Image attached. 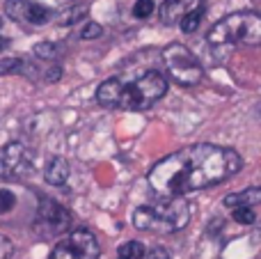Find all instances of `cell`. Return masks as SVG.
<instances>
[{
    "label": "cell",
    "instance_id": "6da1fadb",
    "mask_svg": "<svg viewBox=\"0 0 261 259\" xmlns=\"http://www.w3.org/2000/svg\"><path fill=\"white\" fill-rule=\"evenodd\" d=\"M243 168L236 149L220 145H188L161 159L147 174L153 193L161 197H184L231 179Z\"/></svg>",
    "mask_w": 261,
    "mask_h": 259
},
{
    "label": "cell",
    "instance_id": "7a4b0ae2",
    "mask_svg": "<svg viewBox=\"0 0 261 259\" xmlns=\"http://www.w3.org/2000/svg\"><path fill=\"white\" fill-rule=\"evenodd\" d=\"M167 92V78L156 69L135 76H113L96 90L99 106L110 110H149Z\"/></svg>",
    "mask_w": 261,
    "mask_h": 259
},
{
    "label": "cell",
    "instance_id": "3957f363",
    "mask_svg": "<svg viewBox=\"0 0 261 259\" xmlns=\"http://www.w3.org/2000/svg\"><path fill=\"white\" fill-rule=\"evenodd\" d=\"M190 220V204L184 197H163L151 204H142L133 211V225L142 232L172 234L179 232Z\"/></svg>",
    "mask_w": 261,
    "mask_h": 259
},
{
    "label": "cell",
    "instance_id": "277c9868",
    "mask_svg": "<svg viewBox=\"0 0 261 259\" xmlns=\"http://www.w3.org/2000/svg\"><path fill=\"white\" fill-rule=\"evenodd\" d=\"M211 46H259L261 44V14L234 12L220 18L206 35Z\"/></svg>",
    "mask_w": 261,
    "mask_h": 259
},
{
    "label": "cell",
    "instance_id": "5b68a950",
    "mask_svg": "<svg viewBox=\"0 0 261 259\" xmlns=\"http://www.w3.org/2000/svg\"><path fill=\"white\" fill-rule=\"evenodd\" d=\"M165 73L181 87H193L202 81V64L195 53L184 44H170L161 53Z\"/></svg>",
    "mask_w": 261,
    "mask_h": 259
},
{
    "label": "cell",
    "instance_id": "8992f818",
    "mask_svg": "<svg viewBox=\"0 0 261 259\" xmlns=\"http://www.w3.org/2000/svg\"><path fill=\"white\" fill-rule=\"evenodd\" d=\"M101 246L96 237L87 229H76V232L67 234L58 246L50 250L48 259H99Z\"/></svg>",
    "mask_w": 261,
    "mask_h": 259
},
{
    "label": "cell",
    "instance_id": "52a82bcc",
    "mask_svg": "<svg viewBox=\"0 0 261 259\" xmlns=\"http://www.w3.org/2000/svg\"><path fill=\"white\" fill-rule=\"evenodd\" d=\"M32 172V156L23 142H9L0 149V179L18 182Z\"/></svg>",
    "mask_w": 261,
    "mask_h": 259
},
{
    "label": "cell",
    "instance_id": "ba28073f",
    "mask_svg": "<svg viewBox=\"0 0 261 259\" xmlns=\"http://www.w3.org/2000/svg\"><path fill=\"white\" fill-rule=\"evenodd\" d=\"M69 225H71V214L55 200L41 197L39 209H37V220H35L37 232L41 237H58V234L67 232Z\"/></svg>",
    "mask_w": 261,
    "mask_h": 259
},
{
    "label": "cell",
    "instance_id": "9c48e42d",
    "mask_svg": "<svg viewBox=\"0 0 261 259\" xmlns=\"http://www.w3.org/2000/svg\"><path fill=\"white\" fill-rule=\"evenodd\" d=\"M5 14L9 18L18 23H25V25H46V23L53 18V12L48 7L39 3H32V0H5Z\"/></svg>",
    "mask_w": 261,
    "mask_h": 259
},
{
    "label": "cell",
    "instance_id": "30bf717a",
    "mask_svg": "<svg viewBox=\"0 0 261 259\" xmlns=\"http://www.w3.org/2000/svg\"><path fill=\"white\" fill-rule=\"evenodd\" d=\"M222 204L227 206V209H243V206H248V209H252V206L261 204V186H250L245 188V191H239V193H229V195L222 200Z\"/></svg>",
    "mask_w": 261,
    "mask_h": 259
},
{
    "label": "cell",
    "instance_id": "8fae6325",
    "mask_svg": "<svg viewBox=\"0 0 261 259\" xmlns=\"http://www.w3.org/2000/svg\"><path fill=\"white\" fill-rule=\"evenodd\" d=\"M69 174H71L69 161L62 159V156H53V159H48V163L44 165V179L50 186H64Z\"/></svg>",
    "mask_w": 261,
    "mask_h": 259
},
{
    "label": "cell",
    "instance_id": "7c38bea8",
    "mask_svg": "<svg viewBox=\"0 0 261 259\" xmlns=\"http://www.w3.org/2000/svg\"><path fill=\"white\" fill-rule=\"evenodd\" d=\"M184 3L181 0H163L161 5V21L165 25H174V23H181L184 18Z\"/></svg>",
    "mask_w": 261,
    "mask_h": 259
},
{
    "label": "cell",
    "instance_id": "4fadbf2b",
    "mask_svg": "<svg viewBox=\"0 0 261 259\" xmlns=\"http://www.w3.org/2000/svg\"><path fill=\"white\" fill-rule=\"evenodd\" d=\"M117 257L119 259H144L147 257V248L140 241H126L117 248Z\"/></svg>",
    "mask_w": 261,
    "mask_h": 259
},
{
    "label": "cell",
    "instance_id": "5bb4252c",
    "mask_svg": "<svg viewBox=\"0 0 261 259\" xmlns=\"http://www.w3.org/2000/svg\"><path fill=\"white\" fill-rule=\"evenodd\" d=\"M202 18H204V7L199 5V7H195V9H190L188 14H186L184 18H181V30L186 32V35H190V32H195L199 28V23H202Z\"/></svg>",
    "mask_w": 261,
    "mask_h": 259
},
{
    "label": "cell",
    "instance_id": "9a60e30c",
    "mask_svg": "<svg viewBox=\"0 0 261 259\" xmlns=\"http://www.w3.org/2000/svg\"><path fill=\"white\" fill-rule=\"evenodd\" d=\"M25 69V62L21 58H3L0 60V76H7V73H18Z\"/></svg>",
    "mask_w": 261,
    "mask_h": 259
},
{
    "label": "cell",
    "instance_id": "2e32d148",
    "mask_svg": "<svg viewBox=\"0 0 261 259\" xmlns=\"http://www.w3.org/2000/svg\"><path fill=\"white\" fill-rule=\"evenodd\" d=\"M156 9V3L153 0H135L133 5V16L135 18H149Z\"/></svg>",
    "mask_w": 261,
    "mask_h": 259
},
{
    "label": "cell",
    "instance_id": "e0dca14e",
    "mask_svg": "<svg viewBox=\"0 0 261 259\" xmlns=\"http://www.w3.org/2000/svg\"><path fill=\"white\" fill-rule=\"evenodd\" d=\"M35 55L39 60H55L58 58V46L50 44V41H44V44L35 46Z\"/></svg>",
    "mask_w": 261,
    "mask_h": 259
},
{
    "label": "cell",
    "instance_id": "ac0fdd59",
    "mask_svg": "<svg viewBox=\"0 0 261 259\" xmlns=\"http://www.w3.org/2000/svg\"><path fill=\"white\" fill-rule=\"evenodd\" d=\"M16 204V195L7 188H0V214H9Z\"/></svg>",
    "mask_w": 261,
    "mask_h": 259
},
{
    "label": "cell",
    "instance_id": "d6986e66",
    "mask_svg": "<svg viewBox=\"0 0 261 259\" xmlns=\"http://www.w3.org/2000/svg\"><path fill=\"white\" fill-rule=\"evenodd\" d=\"M234 220L241 225H252L257 220V216H254V209L243 206V209H234Z\"/></svg>",
    "mask_w": 261,
    "mask_h": 259
},
{
    "label": "cell",
    "instance_id": "ffe728a7",
    "mask_svg": "<svg viewBox=\"0 0 261 259\" xmlns=\"http://www.w3.org/2000/svg\"><path fill=\"white\" fill-rule=\"evenodd\" d=\"M101 35H103V28H101L99 23H92V21L81 30L83 39H96V37H101Z\"/></svg>",
    "mask_w": 261,
    "mask_h": 259
},
{
    "label": "cell",
    "instance_id": "44dd1931",
    "mask_svg": "<svg viewBox=\"0 0 261 259\" xmlns=\"http://www.w3.org/2000/svg\"><path fill=\"white\" fill-rule=\"evenodd\" d=\"M14 255V243L5 234H0V259H9Z\"/></svg>",
    "mask_w": 261,
    "mask_h": 259
},
{
    "label": "cell",
    "instance_id": "7402d4cb",
    "mask_svg": "<svg viewBox=\"0 0 261 259\" xmlns=\"http://www.w3.org/2000/svg\"><path fill=\"white\" fill-rule=\"evenodd\" d=\"M85 12H87V9H85V7H78V9H71V12H67V14H64V16H62V23H64V25H67V23H69V25H71V23L81 21V16H85Z\"/></svg>",
    "mask_w": 261,
    "mask_h": 259
},
{
    "label": "cell",
    "instance_id": "603a6c76",
    "mask_svg": "<svg viewBox=\"0 0 261 259\" xmlns=\"http://www.w3.org/2000/svg\"><path fill=\"white\" fill-rule=\"evenodd\" d=\"M144 259H170V252L163 246H153L151 250H147V257Z\"/></svg>",
    "mask_w": 261,
    "mask_h": 259
},
{
    "label": "cell",
    "instance_id": "cb8c5ba5",
    "mask_svg": "<svg viewBox=\"0 0 261 259\" xmlns=\"http://www.w3.org/2000/svg\"><path fill=\"white\" fill-rule=\"evenodd\" d=\"M46 81L48 83H55V81H60L62 78V67L60 64H53V67H46Z\"/></svg>",
    "mask_w": 261,
    "mask_h": 259
},
{
    "label": "cell",
    "instance_id": "d4e9b609",
    "mask_svg": "<svg viewBox=\"0 0 261 259\" xmlns=\"http://www.w3.org/2000/svg\"><path fill=\"white\" fill-rule=\"evenodd\" d=\"M0 30H3V18H0ZM9 46V41L3 37V32H0V50H5Z\"/></svg>",
    "mask_w": 261,
    "mask_h": 259
},
{
    "label": "cell",
    "instance_id": "484cf974",
    "mask_svg": "<svg viewBox=\"0 0 261 259\" xmlns=\"http://www.w3.org/2000/svg\"><path fill=\"white\" fill-rule=\"evenodd\" d=\"M257 237H261V223L257 225Z\"/></svg>",
    "mask_w": 261,
    "mask_h": 259
}]
</instances>
